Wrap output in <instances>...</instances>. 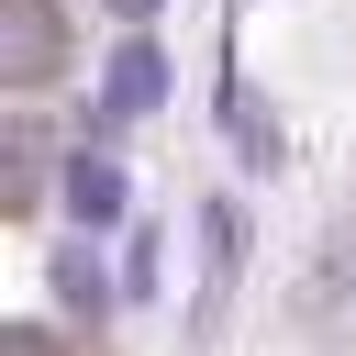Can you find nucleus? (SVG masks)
<instances>
[{
	"label": "nucleus",
	"instance_id": "nucleus-2",
	"mask_svg": "<svg viewBox=\"0 0 356 356\" xmlns=\"http://www.w3.org/2000/svg\"><path fill=\"white\" fill-rule=\"evenodd\" d=\"M156 89H167V67H156V44H122V56H111V111H145Z\"/></svg>",
	"mask_w": 356,
	"mask_h": 356
},
{
	"label": "nucleus",
	"instance_id": "nucleus-3",
	"mask_svg": "<svg viewBox=\"0 0 356 356\" xmlns=\"http://www.w3.org/2000/svg\"><path fill=\"white\" fill-rule=\"evenodd\" d=\"M44 56H56V33H44V11H33V0H22V22H11V78H33V67H44Z\"/></svg>",
	"mask_w": 356,
	"mask_h": 356
},
{
	"label": "nucleus",
	"instance_id": "nucleus-6",
	"mask_svg": "<svg viewBox=\"0 0 356 356\" xmlns=\"http://www.w3.org/2000/svg\"><path fill=\"white\" fill-rule=\"evenodd\" d=\"M111 11H122V22H145V11H156V0H111Z\"/></svg>",
	"mask_w": 356,
	"mask_h": 356
},
{
	"label": "nucleus",
	"instance_id": "nucleus-1",
	"mask_svg": "<svg viewBox=\"0 0 356 356\" xmlns=\"http://www.w3.org/2000/svg\"><path fill=\"white\" fill-rule=\"evenodd\" d=\"M67 211L100 234V222H122V167H100V156H78L67 167Z\"/></svg>",
	"mask_w": 356,
	"mask_h": 356
},
{
	"label": "nucleus",
	"instance_id": "nucleus-4",
	"mask_svg": "<svg viewBox=\"0 0 356 356\" xmlns=\"http://www.w3.org/2000/svg\"><path fill=\"white\" fill-rule=\"evenodd\" d=\"M56 289H67V300H89V312H100V267H89V245H78V256H67V267H56Z\"/></svg>",
	"mask_w": 356,
	"mask_h": 356
},
{
	"label": "nucleus",
	"instance_id": "nucleus-5",
	"mask_svg": "<svg viewBox=\"0 0 356 356\" xmlns=\"http://www.w3.org/2000/svg\"><path fill=\"white\" fill-rule=\"evenodd\" d=\"M11 356H56V345H44V334H33V323H22V334H11Z\"/></svg>",
	"mask_w": 356,
	"mask_h": 356
}]
</instances>
